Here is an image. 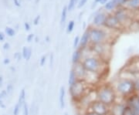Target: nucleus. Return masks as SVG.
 <instances>
[{
  "instance_id": "1",
  "label": "nucleus",
  "mask_w": 139,
  "mask_h": 115,
  "mask_svg": "<svg viewBox=\"0 0 139 115\" xmlns=\"http://www.w3.org/2000/svg\"><path fill=\"white\" fill-rule=\"evenodd\" d=\"M81 64L87 72L96 73L101 76L106 70L107 61L98 56H91L82 60Z\"/></svg>"
},
{
  "instance_id": "2",
  "label": "nucleus",
  "mask_w": 139,
  "mask_h": 115,
  "mask_svg": "<svg viewBox=\"0 0 139 115\" xmlns=\"http://www.w3.org/2000/svg\"><path fill=\"white\" fill-rule=\"evenodd\" d=\"M97 100L111 107L117 102V95L112 85L104 84L101 85L96 90Z\"/></svg>"
},
{
  "instance_id": "3",
  "label": "nucleus",
  "mask_w": 139,
  "mask_h": 115,
  "mask_svg": "<svg viewBox=\"0 0 139 115\" xmlns=\"http://www.w3.org/2000/svg\"><path fill=\"white\" fill-rule=\"evenodd\" d=\"M114 88L117 96L119 95L120 97H124L126 99L132 96L133 94H136L134 90V81H133V79L131 78L123 77V78L119 79L116 82Z\"/></svg>"
},
{
  "instance_id": "4",
  "label": "nucleus",
  "mask_w": 139,
  "mask_h": 115,
  "mask_svg": "<svg viewBox=\"0 0 139 115\" xmlns=\"http://www.w3.org/2000/svg\"><path fill=\"white\" fill-rule=\"evenodd\" d=\"M89 85L84 80H78L73 86L69 87L70 94L75 101H79L82 97L89 93Z\"/></svg>"
},
{
  "instance_id": "5",
  "label": "nucleus",
  "mask_w": 139,
  "mask_h": 115,
  "mask_svg": "<svg viewBox=\"0 0 139 115\" xmlns=\"http://www.w3.org/2000/svg\"><path fill=\"white\" fill-rule=\"evenodd\" d=\"M89 33H90V42L92 43V45L107 43L108 33L104 29L98 28H93L91 29H89Z\"/></svg>"
},
{
  "instance_id": "6",
  "label": "nucleus",
  "mask_w": 139,
  "mask_h": 115,
  "mask_svg": "<svg viewBox=\"0 0 139 115\" xmlns=\"http://www.w3.org/2000/svg\"><path fill=\"white\" fill-rule=\"evenodd\" d=\"M87 110H90L98 115H108L110 113V107L96 100L92 102Z\"/></svg>"
},
{
  "instance_id": "7",
  "label": "nucleus",
  "mask_w": 139,
  "mask_h": 115,
  "mask_svg": "<svg viewBox=\"0 0 139 115\" xmlns=\"http://www.w3.org/2000/svg\"><path fill=\"white\" fill-rule=\"evenodd\" d=\"M108 44L107 43L94 44L92 46V50L96 54V56L107 61V55L110 53V50L108 47Z\"/></svg>"
},
{
  "instance_id": "8",
  "label": "nucleus",
  "mask_w": 139,
  "mask_h": 115,
  "mask_svg": "<svg viewBox=\"0 0 139 115\" xmlns=\"http://www.w3.org/2000/svg\"><path fill=\"white\" fill-rule=\"evenodd\" d=\"M104 25L106 27H108L110 29H114V30H118L121 29V25L120 22L117 21V19L115 18L114 16H107Z\"/></svg>"
},
{
  "instance_id": "9",
  "label": "nucleus",
  "mask_w": 139,
  "mask_h": 115,
  "mask_svg": "<svg viewBox=\"0 0 139 115\" xmlns=\"http://www.w3.org/2000/svg\"><path fill=\"white\" fill-rule=\"evenodd\" d=\"M126 109V103L115 102L110 107V113L112 115H124Z\"/></svg>"
},
{
  "instance_id": "10",
  "label": "nucleus",
  "mask_w": 139,
  "mask_h": 115,
  "mask_svg": "<svg viewBox=\"0 0 139 115\" xmlns=\"http://www.w3.org/2000/svg\"><path fill=\"white\" fill-rule=\"evenodd\" d=\"M115 16V18L117 19V21L120 22V24L121 26H123L126 22H127V20L129 19L130 16L128 14V12L126 9H118L115 14L114 15Z\"/></svg>"
},
{
  "instance_id": "11",
  "label": "nucleus",
  "mask_w": 139,
  "mask_h": 115,
  "mask_svg": "<svg viewBox=\"0 0 139 115\" xmlns=\"http://www.w3.org/2000/svg\"><path fill=\"white\" fill-rule=\"evenodd\" d=\"M73 70H74V72L77 76V79L80 80H84V79L86 77V75H87V71L83 68V66H82L81 63L73 65Z\"/></svg>"
},
{
  "instance_id": "12",
  "label": "nucleus",
  "mask_w": 139,
  "mask_h": 115,
  "mask_svg": "<svg viewBox=\"0 0 139 115\" xmlns=\"http://www.w3.org/2000/svg\"><path fill=\"white\" fill-rule=\"evenodd\" d=\"M90 43V33H89V30H87L83 32V34L82 35L80 40V49H85L88 43Z\"/></svg>"
},
{
  "instance_id": "13",
  "label": "nucleus",
  "mask_w": 139,
  "mask_h": 115,
  "mask_svg": "<svg viewBox=\"0 0 139 115\" xmlns=\"http://www.w3.org/2000/svg\"><path fill=\"white\" fill-rule=\"evenodd\" d=\"M82 61V50L76 49L72 55V63L73 65L81 63Z\"/></svg>"
},
{
  "instance_id": "14",
  "label": "nucleus",
  "mask_w": 139,
  "mask_h": 115,
  "mask_svg": "<svg viewBox=\"0 0 139 115\" xmlns=\"http://www.w3.org/2000/svg\"><path fill=\"white\" fill-rule=\"evenodd\" d=\"M107 16L104 13H98L95 16V17L94 18V25H95L96 26H100L103 24H104L105 19H106Z\"/></svg>"
},
{
  "instance_id": "15",
  "label": "nucleus",
  "mask_w": 139,
  "mask_h": 115,
  "mask_svg": "<svg viewBox=\"0 0 139 115\" xmlns=\"http://www.w3.org/2000/svg\"><path fill=\"white\" fill-rule=\"evenodd\" d=\"M65 97H66L65 87H61L60 89V97H59V103L60 109H63L65 107Z\"/></svg>"
},
{
  "instance_id": "16",
  "label": "nucleus",
  "mask_w": 139,
  "mask_h": 115,
  "mask_svg": "<svg viewBox=\"0 0 139 115\" xmlns=\"http://www.w3.org/2000/svg\"><path fill=\"white\" fill-rule=\"evenodd\" d=\"M78 80L77 79V76L73 70V69L72 68L69 73V77H68V85H69V87L73 86L77 81Z\"/></svg>"
},
{
  "instance_id": "17",
  "label": "nucleus",
  "mask_w": 139,
  "mask_h": 115,
  "mask_svg": "<svg viewBox=\"0 0 139 115\" xmlns=\"http://www.w3.org/2000/svg\"><path fill=\"white\" fill-rule=\"evenodd\" d=\"M25 99H26V90L25 89H22L20 93H19V99H18V104L22 107L24 103H25Z\"/></svg>"
},
{
  "instance_id": "18",
  "label": "nucleus",
  "mask_w": 139,
  "mask_h": 115,
  "mask_svg": "<svg viewBox=\"0 0 139 115\" xmlns=\"http://www.w3.org/2000/svg\"><path fill=\"white\" fill-rule=\"evenodd\" d=\"M128 6L134 9H139V0H129Z\"/></svg>"
},
{
  "instance_id": "19",
  "label": "nucleus",
  "mask_w": 139,
  "mask_h": 115,
  "mask_svg": "<svg viewBox=\"0 0 139 115\" xmlns=\"http://www.w3.org/2000/svg\"><path fill=\"white\" fill-rule=\"evenodd\" d=\"M133 81H134L135 93H137V92H139V75L135 76V78L133 79Z\"/></svg>"
},
{
  "instance_id": "20",
  "label": "nucleus",
  "mask_w": 139,
  "mask_h": 115,
  "mask_svg": "<svg viewBox=\"0 0 139 115\" xmlns=\"http://www.w3.org/2000/svg\"><path fill=\"white\" fill-rule=\"evenodd\" d=\"M115 7H117V6H116L115 3L114 2V0H111V1H109L108 3H107L105 4V8L108 10H111V9H114Z\"/></svg>"
},
{
  "instance_id": "21",
  "label": "nucleus",
  "mask_w": 139,
  "mask_h": 115,
  "mask_svg": "<svg viewBox=\"0 0 139 115\" xmlns=\"http://www.w3.org/2000/svg\"><path fill=\"white\" fill-rule=\"evenodd\" d=\"M67 6H65L63 9V11H62V15H61V24H63L66 21V19H67Z\"/></svg>"
},
{
  "instance_id": "22",
  "label": "nucleus",
  "mask_w": 139,
  "mask_h": 115,
  "mask_svg": "<svg viewBox=\"0 0 139 115\" xmlns=\"http://www.w3.org/2000/svg\"><path fill=\"white\" fill-rule=\"evenodd\" d=\"M5 32H6V35H8L9 36H14L15 34H16L15 30L13 28H10V27H6Z\"/></svg>"
},
{
  "instance_id": "23",
  "label": "nucleus",
  "mask_w": 139,
  "mask_h": 115,
  "mask_svg": "<svg viewBox=\"0 0 139 115\" xmlns=\"http://www.w3.org/2000/svg\"><path fill=\"white\" fill-rule=\"evenodd\" d=\"M29 47H24L23 48V51H22V56H23V58L26 60L27 59V56H28V54H29Z\"/></svg>"
},
{
  "instance_id": "24",
  "label": "nucleus",
  "mask_w": 139,
  "mask_h": 115,
  "mask_svg": "<svg viewBox=\"0 0 139 115\" xmlns=\"http://www.w3.org/2000/svg\"><path fill=\"white\" fill-rule=\"evenodd\" d=\"M74 26H75V22H74V21H70V22H69L68 26H67V32L70 33V32L73 30V29H74Z\"/></svg>"
},
{
  "instance_id": "25",
  "label": "nucleus",
  "mask_w": 139,
  "mask_h": 115,
  "mask_svg": "<svg viewBox=\"0 0 139 115\" xmlns=\"http://www.w3.org/2000/svg\"><path fill=\"white\" fill-rule=\"evenodd\" d=\"M76 3H77L76 0H70L68 6H67V9H68L69 11H71V10L74 8V6H75Z\"/></svg>"
},
{
  "instance_id": "26",
  "label": "nucleus",
  "mask_w": 139,
  "mask_h": 115,
  "mask_svg": "<svg viewBox=\"0 0 139 115\" xmlns=\"http://www.w3.org/2000/svg\"><path fill=\"white\" fill-rule=\"evenodd\" d=\"M129 0H114V2L116 5V6H119L121 5H123L126 3H128Z\"/></svg>"
},
{
  "instance_id": "27",
  "label": "nucleus",
  "mask_w": 139,
  "mask_h": 115,
  "mask_svg": "<svg viewBox=\"0 0 139 115\" xmlns=\"http://www.w3.org/2000/svg\"><path fill=\"white\" fill-rule=\"evenodd\" d=\"M23 106V115H29V110L28 104L25 102Z\"/></svg>"
},
{
  "instance_id": "28",
  "label": "nucleus",
  "mask_w": 139,
  "mask_h": 115,
  "mask_svg": "<svg viewBox=\"0 0 139 115\" xmlns=\"http://www.w3.org/2000/svg\"><path fill=\"white\" fill-rule=\"evenodd\" d=\"M80 38L79 36H76L75 37L74 41H73V47L75 49H78V46L80 44Z\"/></svg>"
},
{
  "instance_id": "29",
  "label": "nucleus",
  "mask_w": 139,
  "mask_h": 115,
  "mask_svg": "<svg viewBox=\"0 0 139 115\" xmlns=\"http://www.w3.org/2000/svg\"><path fill=\"white\" fill-rule=\"evenodd\" d=\"M20 106L16 103L14 107V109H13V115H19V109H20Z\"/></svg>"
},
{
  "instance_id": "30",
  "label": "nucleus",
  "mask_w": 139,
  "mask_h": 115,
  "mask_svg": "<svg viewBox=\"0 0 139 115\" xmlns=\"http://www.w3.org/2000/svg\"><path fill=\"white\" fill-rule=\"evenodd\" d=\"M6 91H7V94H12V92H13V84H8L7 85V87H6Z\"/></svg>"
},
{
  "instance_id": "31",
  "label": "nucleus",
  "mask_w": 139,
  "mask_h": 115,
  "mask_svg": "<svg viewBox=\"0 0 139 115\" xmlns=\"http://www.w3.org/2000/svg\"><path fill=\"white\" fill-rule=\"evenodd\" d=\"M46 56H42L41 57L40 61H39V64H40V66H42L45 64V63H46Z\"/></svg>"
},
{
  "instance_id": "32",
  "label": "nucleus",
  "mask_w": 139,
  "mask_h": 115,
  "mask_svg": "<svg viewBox=\"0 0 139 115\" xmlns=\"http://www.w3.org/2000/svg\"><path fill=\"white\" fill-rule=\"evenodd\" d=\"M22 56H23L22 54H20L19 53H16L14 54V58H15L16 60H20Z\"/></svg>"
},
{
  "instance_id": "33",
  "label": "nucleus",
  "mask_w": 139,
  "mask_h": 115,
  "mask_svg": "<svg viewBox=\"0 0 139 115\" xmlns=\"http://www.w3.org/2000/svg\"><path fill=\"white\" fill-rule=\"evenodd\" d=\"M5 38H6V36L4 32H0V42H3L5 40Z\"/></svg>"
},
{
  "instance_id": "34",
  "label": "nucleus",
  "mask_w": 139,
  "mask_h": 115,
  "mask_svg": "<svg viewBox=\"0 0 139 115\" xmlns=\"http://www.w3.org/2000/svg\"><path fill=\"white\" fill-rule=\"evenodd\" d=\"M33 38H34V35H33V34H29V35L27 36L26 40H27L28 42H31V41H33Z\"/></svg>"
},
{
  "instance_id": "35",
  "label": "nucleus",
  "mask_w": 139,
  "mask_h": 115,
  "mask_svg": "<svg viewBox=\"0 0 139 115\" xmlns=\"http://www.w3.org/2000/svg\"><path fill=\"white\" fill-rule=\"evenodd\" d=\"M87 0H80V2H79V5H78V7H81L83 6L86 3H87Z\"/></svg>"
},
{
  "instance_id": "36",
  "label": "nucleus",
  "mask_w": 139,
  "mask_h": 115,
  "mask_svg": "<svg viewBox=\"0 0 139 115\" xmlns=\"http://www.w3.org/2000/svg\"><path fill=\"white\" fill-rule=\"evenodd\" d=\"M83 115H98V114L93 113V112L90 111V110H87V111L83 113Z\"/></svg>"
},
{
  "instance_id": "37",
  "label": "nucleus",
  "mask_w": 139,
  "mask_h": 115,
  "mask_svg": "<svg viewBox=\"0 0 139 115\" xmlns=\"http://www.w3.org/2000/svg\"><path fill=\"white\" fill-rule=\"evenodd\" d=\"M9 43H4V45H3V50H9Z\"/></svg>"
},
{
  "instance_id": "38",
  "label": "nucleus",
  "mask_w": 139,
  "mask_h": 115,
  "mask_svg": "<svg viewBox=\"0 0 139 115\" xmlns=\"http://www.w3.org/2000/svg\"><path fill=\"white\" fill-rule=\"evenodd\" d=\"M9 63H10V60L9 58H6L3 60V63L5 65H8V64H9Z\"/></svg>"
},
{
  "instance_id": "39",
  "label": "nucleus",
  "mask_w": 139,
  "mask_h": 115,
  "mask_svg": "<svg viewBox=\"0 0 139 115\" xmlns=\"http://www.w3.org/2000/svg\"><path fill=\"white\" fill-rule=\"evenodd\" d=\"M24 26H25V29H26V31H28V30L30 29V26H29V24L28 22H25Z\"/></svg>"
},
{
  "instance_id": "40",
  "label": "nucleus",
  "mask_w": 139,
  "mask_h": 115,
  "mask_svg": "<svg viewBox=\"0 0 139 115\" xmlns=\"http://www.w3.org/2000/svg\"><path fill=\"white\" fill-rule=\"evenodd\" d=\"M31 56H32V50H31V48H29V54H28V56H27L26 60H29L31 58Z\"/></svg>"
},
{
  "instance_id": "41",
  "label": "nucleus",
  "mask_w": 139,
  "mask_h": 115,
  "mask_svg": "<svg viewBox=\"0 0 139 115\" xmlns=\"http://www.w3.org/2000/svg\"><path fill=\"white\" fill-rule=\"evenodd\" d=\"M54 65V54H51L50 56V66H53Z\"/></svg>"
},
{
  "instance_id": "42",
  "label": "nucleus",
  "mask_w": 139,
  "mask_h": 115,
  "mask_svg": "<svg viewBox=\"0 0 139 115\" xmlns=\"http://www.w3.org/2000/svg\"><path fill=\"white\" fill-rule=\"evenodd\" d=\"M39 16H36V18L34 19V24L35 25H37L38 24V22H39Z\"/></svg>"
},
{
  "instance_id": "43",
  "label": "nucleus",
  "mask_w": 139,
  "mask_h": 115,
  "mask_svg": "<svg viewBox=\"0 0 139 115\" xmlns=\"http://www.w3.org/2000/svg\"><path fill=\"white\" fill-rule=\"evenodd\" d=\"M3 76H0V87L3 86Z\"/></svg>"
},
{
  "instance_id": "44",
  "label": "nucleus",
  "mask_w": 139,
  "mask_h": 115,
  "mask_svg": "<svg viewBox=\"0 0 139 115\" xmlns=\"http://www.w3.org/2000/svg\"><path fill=\"white\" fill-rule=\"evenodd\" d=\"M13 1H14V3H15V4H16V6H20V3H19L18 0H13Z\"/></svg>"
},
{
  "instance_id": "45",
  "label": "nucleus",
  "mask_w": 139,
  "mask_h": 115,
  "mask_svg": "<svg viewBox=\"0 0 139 115\" xmlns=\"http://www.w3.org/2000/svg\"><path fill=\"white\" fill-rule=\"evenodd\" d=\"M0 107H1L2 108H5V107H6V106H5L4 103H3V101H1V102H0Z\"/></svg>"
},
{
  "instance_id": "46",
  "label": "nucleus",
  "mask_w": 139,
  "mask_h": 115,
  "mask_svg": "<svg viewBox=\"0 0 139 115\" xmlns=\"http://www.w3.org/2000/svg\"><path fill=\"white\" fill-rule=\"evenodd\" d=\"M107 2H108V0H101L99 3H100L101 4H106Z\"/></svg>"
},
{
  "instance_id": "47",
  "label": "nucleus",
  "mask_w": 139,
  "mask_h": 115,
  "mask_svg": "<svg viewBox=\"0 0 139 115\" xmlns=\"http://www.w3.org/2000/svg\"><path fill=\"white\" fill-rule=\"evenodd\" d=\"M3 97L2 96V94L1 93H0V102H1V101H3Z\"/></svg>"
},
{
  "instance_id": "48",
  "label": "nucleus",
  "mask_w": 139,
  "mask_h": 115,
  "mask_svg": "<svg viewBox=\"0 0 139 115\" xmlns=\"http://www.w3.org/2000/svg\"><path fill=\"white\" fill-rule=\"evenodd\" d=\"M137 97H138V100H139V94H137Z\"/></svg>"
},
{
  "instance_id": "49",
  "label": "nucleus",
  "mask_w": 139,
  "mask_h": 115,
  "mask_svg": "<svg viewBox=\"0 0 139 115\" xmlns=\"http://www.w3.org/2000/svg\"><path fill=\"white\" fill-rule=\"evenodd\" d=\"M64 115H68V113H65V114H64Z\"/></svg>"
},
{
  "instance_id": "50",
  "label": "nucleus",
  "mask_w": 139,
  "mask_h": 115,
  "mask_svg": "<svg viewBox=\"0 0 139 115\" xmlns=\"http://www.w3.org/2000/svg\"><path fill=\"white\" fill-rule=\"evenodd\" d=\"M108 115H112V114H111V113H108Z\"/></svg>"
},
{
  "instance_id": "51",
  "label": "nucleus",
  "mask_w": 139,
  "mask_h": 115,
  "mask_svg": "<svg viewBox=\"0 0 139 115\" xmlns=\"http://www.w3.org/2000/svg\"><path fill=\"white\" fill-rule=\"evenodd\" d=\"M136 94H139V92H137V93H136Z\"/></svg>"
}]
</instances>
